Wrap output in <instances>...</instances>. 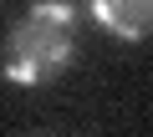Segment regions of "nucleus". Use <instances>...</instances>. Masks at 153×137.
<instances>
[{
	"mask_svg": "<svg viewBox=\"0 0 153 137\" xmlns=\"http://www.w3.org/2000/svg\"><path fill=\"white\" fill-rule=\"evenodd\" d=\"M71 46H76V10L66 0H41L5 31L0 71L16 86H41L71 61Z\"/></svg>",
	"mask_w": 153,
	"mask_h": 137,
	"instance_id": "f257e3e1",
	"label": "nucleus"
},
{
	"mask_svg": "<svg viewBox=\"0 0 153 137\" xmlns=\"http://www.w3.org/2000/svg\"><path fill=\"white\" fill-rule=\"evenodd\" d=\"M102 31L123 41H148L153 36V0H87Z\"/></svg>",
	"mask_w": 153,
	"mask_h": 137,
	"instance_id": "f03ea898",
	"label": "nucleus"
}]
</instances>
